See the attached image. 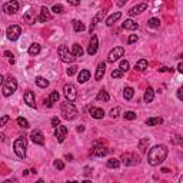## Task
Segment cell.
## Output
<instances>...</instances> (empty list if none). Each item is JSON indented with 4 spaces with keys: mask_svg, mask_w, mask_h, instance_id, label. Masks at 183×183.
Segmentation results:
<instances>
[{
    "mask_svg": "<svg viewBox=\"0 0 183 183\" xmlns=\"http://www.w3.org/2000/svg\"><path fill=\"white\" fill-rule=\"evenodd\" d=\"M9 62H10V63H12V64H13V63H14V62H16V60H14V56H13V57H10V59H9Z\"/></svg>",
    "mask_w": 183,
    "mask_h": 183,
    "instance_id": "cell-58",
    "label": "cell"
},
{
    "mask_svg": "<svg viewBox=\"0 0 183 183\" xmlns=\"http://www.w3.org/2000/svg\"><path fill=\"white\" fill-rule=\"evenodd\" d=\"M21 35V27L17 25H12L7 27V32H6V36H7V39L12 40V42H16V40L20 37Z\"/></svg>",
    "mask_w": 183,
    "mask_h": 183,
    "instance_id": "cell-6",
    "label": "cell"
},
{
    "mask_svg": "<svg viewBox=\"0 0 183 183\" xmlns=\"http://www.w3.org/2000/svg\"><path fill=\"white\" fill-rule=\"evenodd\" d=\"M57 54H59V57L63 60L64 63H72V62H74V59H76V57L73 56V53H72L70 50H69V47H66V46H59Z\"/></svg>",
    "mask_w": 183,
    "mask_h": 183,
    "instance_id": "cell-5",
    "label": "cell"
},
{
    "mask_svg": "<svg viewBox=\"0 0 183 183\" xmlns=\"http://www.w3.org/2000/svg\"><path fill=\"white\" fill-rule=\"evenodd\" d=\"M72 53H73L74 57H82L83 56V49H82V46L79 45V43H74L73 46H72Z\"/></svg>",
    "mask_w": 183,
    "mask_h": 183,
    "instance_id": "cell-23",
    "label": "cell"
},
{
    "mask_svg": "<svg viewBox=\"0 0 183 183\" xmlns=\"http://www.w3.org/2000/svg\"><path fill=\"white\" fill-rule=\"evenodd\" d=\"M36 14H35V10L33 9H29L27 12L25 13V21L29 23V25H35L36 23Z\"/></svg>",
    "mask_w": 183,
    "mask_h": 183,
    "instance_id": "cell-20",
    "label": "cell"
},
{
    "mask_svg": "<svg viewBox=\"0 0 183 183\" xmlns=\"http://www.w3.org/2000/svg\"><path fill=\"white\" fill-rule=\"evenodd\" d=\"M109 149H106L105 146H102V144H95V148H93V150H92V155L96 156V157H103V156H106L107 153H109Z\"/></svg>",
    "mask_w": 183,
    "mask_h": 183,
    "instance_id": "cell-13",
    "label": "cell"
},
{
    "mask_svg": "<svg viewBox=\"0 0 183 183\" xmlns=\"http://www.w3.org/2000/svg\"><path fill=\"white\" fill-rule=\"evenodd\" d=\"M69 2V4H72V6H79L80 4V0H67Z\"/></svg>",
    "mask_w": 183,
    "mask_h": 183,
    "instance_id": "cell-49",
    "label": "cell"
},
{
    "mask_svg": "<svg viewBox=\"0 0 183 183\" xmlns=\"http://www.w3.org/2000/svg\"><path fill=\"white\" fill-rule=\"evenodd\" d=\"M25 102L27 103V106H30V107H35L36 109V102H35V93L33 92H30V90H27V92H25Z\"/></svg>",
    "mask_w": 183,
    "mask_h": 183,
    "instance_id": "cell-18",
    "label": "cell"
},
{
    "mask_svg": "<svg viewBox=\"0 0 183 183\" xmlns=\"http://www.w3.org/2000/svg\"><path fill=\"white\" fill-rule=\"evenodd\" d=\"M60 112H62V115H63V117L66 120H73L77 116V110H76V107H74V105L72 102L63 103L62 107H60Z\"/></svg>",
    "mask_w": 183,
    "mask_h": 183,
    "instance_id": "cell-2",
    "label": "cell"
},
{
    "mask_svg": "<svg viewBox=\"0 0 183 183\" xmlns=\"http://www.w3.org/2000/svg\"><path fill=\"white\" fill-rule=\"evenodd\" d=\"M52 10L54 12V13H63V12H64V7L62 6V4H54Z\"/></svg>",
    "mask_w": 183,
    "mask_h": 183,
    "instance_id": "cell-42",
    "label": "cell"
},
{
    "mask_svg": "<svg viewBox=\"0 0 183 183\" xmlns=\"http://www.w3.org/2000/svg\"><path fill=\"white\" fill-rule=\"evenodd\" d=\"M120 160H122V163H123L124 166H134V165H137V163L140 162L139 157H137L134 153H129V152L123 153L122 157H120Z\"/></svg>",
    "mask_w": 183,
    "mask_h": 183,
    "instance_id": "cell-7",
    "label": "cell"
},
{
    "mask_svg": "<svg viewBox=\"0 0 183 183\" xmlns=\"http://www.w3.org/2000/svg\"><path fill=\"white\" fill-rule=\"evenodd\" d=\"M89 79H90V72L89 70H80V73H79V76H77L79 83H86Z\"/></svg>",
    "mask_w": 183,
    "mask_h": 183,
    "instance_id": "cell-24",
    "label": "cell"
},
{
    "mask_svg": "<svg viewBox=\"0 0 183 183\" xmlns=\"http://www.w3.org/2000/svg\"><path fill=\"white\" fill-rule=\"evenodd\" d=\"M162 172H163V173H169L170 170H169V169H166V167H163V169H162Z\"/></svg>",
    "mask_w": 183,
    "mask_h": 183,
    "instance_id": "cell-59",
    "label": "cell"
},
{
    "mask_svg": "<svg viewBox=\"0 0 183 183\" xmlns=\"http://www.w3.org/2000/svg\"><path fill=\"white\" fill-rule=\"evenodd\" d=\"M129 67H130V64H129V62H127V60H120V66H119L120 70L127 72V70H129Z\"/></svg>",
    "mask_w": 183,
    "mask_h": 183,
    "instance_id": "cell-40",
    "label": "cell"
},
{
    "mask_svg": "<svg viewBox=\"0 0 183 183\" xmlns=\"http://www.w3.org/2000/svg\"><path fill=\"white\" fill-rule=\"evenodd\" d=\"M119 165H120V160L116 157H112L107 160V167H109V169H117Z\"/></svg>",
    "mask_w": 183,
    "mask_h": 183,
    "instance_id": "cell-31",
    "label": "cell"
},
{
    "mask_svg": "<svg viewBox=\"0 0 183 183\" xmlns=\"http://www.w3.org/2000/svg\"><path fill=\"white\" fill-rule=\"evenodd\" d=\"M16 89H17V82H16V79L9 76V77L3 82V96H6V97L12 96L14 92H16Z\"/></svg>",
    "mask_w": 183,
    "mask_h": 183,
    "instance_id": "cell-4",
    "label": "cell"
},
{
    "mask_svg": "<svg viewBox=\"0 0 183 183\" xmlns=\"http://www.w3.org/2000/svg\"><path fill=\"white\" fill-rule=\"evenodd\" d=\"M83 130H85V126H82L80 124V126L77 127V132H83Z\"/></svg>",
    "mask_w": 183,
    "mask_h": 183,
    "instance_id": "cell-55",
    "label": "cell"
},
{
    "mask_svg": "<svg viewBox=\"0 0 183 183\" xmlns=\"http://www.w3.org/2000/svg\"><path fill=\"white\" fill-rule=\"evenodd\" d=\"M66 159H69V160H72V159H73V156H72V155H66Z\"/></svg>",
    "mask_w": 183,
    "mask_h": 183,
    "instance_id": "cell-60",
    "label": "cell"
},
{
    "mask_svg": "<svg viewBox=\"0 0 183 183\" xmlns=\"http://www.w3.org/2000/svg\"><path fill=\"white\" fill-rule=\"evenodd\" d=\"M134 42H137V35L129 36V39H127V43H129V45H132V43H134Z\"/></svg>",
    "mask_w": 183,
    "mask_h": 183,
    "instance_id": "cell-46",
    "label": "cell"
},
{
    "mask_svg": "<svg viewBox=\"0 0 183 183\" xmlns=\"http://www.w3.org/2000/svg\"><path fill=\"white\" fill-rule=\"evenodd\" d=\"M16 122H17V124L20 127H23V129H29V127H30L29 122L25 119V117H17V120H16Z\"/></svg>",
    "mask_w": 183,
    "mask_h": 183,
    "instance_id": "cell-36",
    "label": "cell"
},
{
    "mask_svg": "<svg viewBox=\"0 0 183 183\" xmlns=\"http://www.w3.org/2000/svg\"><path fill=\"white\" fill-rule=\"evenodd\" d=\"M105 72H106V63H99L97 69H96V74H95L96 80H102L103 76H105Z\"/></svg>",
    "mask_w": 183,
    "mask_h": 183,
    "instance_id": "cell-21",
    "label": "cell"
},
{
    "mask_svg": "<svg viewBox=\"0 0 183 183\" xmlns=\"http://www.w3.org/2000/svg\"><path fill=\"white\" fill-rule=\"evenodd\" d=\"M97 46H99V39H97V36L93 35L90 39V43H89V46H87L89 54H95V53L97 52Z\"/></svg>",
    "mask_w": 183,
    "mask_h": 183,
    "instance_id": "cell-14",
    "label": "cell"
},
{
    "mask_svg": "<svg viewBox=\"0 0 183 183\" xmlns=\"http://www.w3.org/2000/svg\"><path fill=\"white\" fill-rule=\"evenodd\" d=\"M89 113H90V116L95 117V119H103V116H105V110L100 109V107H95V106L89 107Z\"/></svg>",
    "mask_w": 183,
    "mask_h": 183,
    "instance_id": "cell-17",
    "label": "cell"
},
{
    "mask_svg": "<svg viewBox=\"0 0 183 183\" xmlns=\"http://www.w3.org/2000/svg\"><path fill=\"white\" fill-rule=\"evenodd\" d=\"M123 117L126 120H134V119H136V113L132 112V110H127V112L123 113Z\"/></svg>",
    "mask_w": 183,
    "mask_h": 183,
    "instance_id": "cell-38",
    "label": "cell"
},
{
    "mask_svg": "<svg viewBox=\"0 0 183 183\" xmlns=\"http://www.w3.org/2000/svg\"><path fill=\"white\" fill-rule=\"evenodd\" d=\"M123 74H124L123 70H120V69H115V70L112 72V77L113 79H120V77H123Z\"/></svg>",
    "mask_w": 183,
    "mask_h": 183,
    "instance_id": "cell-39",
    "label": "cell"
},
{
    "mask_svg": "<svg viewBox=\"0 0 183 183\" xmlns=\"http://www.w3.org/2000/svg\"><path fill=\"white\" fill-rule=\"evenodd\" d=\"M163 123V119L162 117H149L146 120V124L148 126H157V124H162Z\"/></svg>",
    "mask_w": 183,
    "mask_h": 183,
    "instance_id": "cell-29",
    "label": "cell"
},
{
    "mask_svg": "<svg viewBox=\"0 0 183 183\" xmlns=\"http://www.w3.org/2000/svg\"><path fill=\"white\" fill-rule=\"evenodd\" d=\"M3 10H4V13H7V14H14V13H17V12H19V3L16 2V0L7 2V3H4Z\"/></svg>",
    "mask_w": 183,
    "mask_h": 183,
    "instance_id": "cell-11",
    "label": "cell"
},
{
    "mask_svg": "<svg viewBox=\"0 0 183 183\" xmlns=\"http://www.w3.org/2000/svg\"><path fill=\"white\" fill-rule=\"evenodd\" d=\"M149 143H150L149 137H143V139H140V140H139V149H140L142 152H146V149H148Z\"/></svg>",
    "mask_w": 183,
    "mask_h": 183,
    "instance_id": "cell-32",
    "label": "cell"
},
{
    "mask_svg": "<svg viewBox=\"0 0 183 183\" xmlns=\"http://www.w3.org/2000/svg\"><path fill=\"white\" fill-rule=\"evenodd\" d=\"M36 85L39 86V87L45 89L49 86V80H46L45 77H42V76H39V77H36Z\"/></svg>",
    "mask_w": 183,
    "mask_h": 183,
    "instance_id": "cell-33",
    "label": "cell"
},
{
    "mask_svg": "<svg viewBox=\"0 0 183 183\" xmlns=\"http://www.w3.org/2000/svg\"><path fill=\"white\" fill-rule=\"evenodd\" d=\"M124 2H127V0H120V2H119L117 4H119V6H123V4H124Z\"/></svg>",
    "mask_w": 183,
    "mask_h": 183,
    "instance_id": "cell-56",
    "label": "cell"
},
{
    "mask_svg": "<svg viewBox=\"0 0 183 183\" xmlns=\"http://www.w3.org/2000/svg\"><path fill=\"white\" fill-rule=\"evenodd\" d=\"M3 82H4V79H3V76H2V74H0V86L3 85Z\"/></svg>",
    "mask_w": 183,
    "mask_h": 183,
    "instance_id": "cell-57",
    "label": "cell"
},
{
    "mask_svg": "<svg viewBox=\"0 0 183 183\" xmlns=\"http://www.w3.org/2000/svg\"><path fill=\"white\" fill-rule=\"evenodd\" d=\"M59 124H60V119H59V117H53V119H52V126L56 127V126H59Z\"/></svg>",
    "mask_w": 183,
    "mask_h": 183,
    "instance_id": "cell-47",
    "label": "cell"
},
{
    "mask_svg": "<svg viewBox=\"0 0 183 183\" xmlns=\"http://www.w3.org/2000/svg\"><path fill=\"white\" fill-rule=\"evenodd\" d=\"M172 142H173V143H182L180 136H172Z\"/></svg>",
    "mask_w": 183,
    "mask_h": 183,
    "instance_id": "cell-51",
    "label": "cell"
},
{
    "mask_svg": "<svg viewBox=\"0 0 183 183\" xmlns=\"http://www.w3.org/2000/svg\"><path fill=\"white\" fill-rule=\"evenodd\" d=\"M133 95H134V90L132 87H124V90H123V97L126 99V100H130L132 97H133Z\"/></svg>",
    "mask_w": 183,
    "mask_h": 183,
    "instance_id": "cell-34",
    "label": "cell"
},
{
    "mask_svg": "<svg viewBox=\"0 0 183 183\" xmlns=\"http://www.w3.org/2000/svg\"><path fill=\"white\" fill-rule=\"evenodd\" d=\"M177 70H179L180 73L183 72V64H182V63H179V66H177Z\"/></svg>",
    "mask_w": 183,
    "mask_h": 183,
    "instance_id": "cell-53",
    "label": "cell"
},
{
    "mask_svg": "<svg viewBox=\"0 0 183 183\" xmlns=\"http://www.w3.org/2000/svg\"><path fill=\"white\" fill-rule=\"evenodd\" d=\"M119 112H120V109H119V107H115V109H112V110H110V116H112L113 119H116V117L119 116Z\"/></svg>",
    "mask_w": 183,
    "mask_h": 183,
    "instance_id": "cell-45",
    "label": "cell"
},
{
    "mask_svg": "<svg viewBox=\"0 0 183 183\" xmlns=\"http://www.w3.org/2000/svg\"><path fill=\"white\" fill-rule=\"evenodd\" d=\"M122 26H123V29H126V30H136V29H137V23H136V21H133L132 19L124 20Z\"/></svg>",
    "mask_w": 183,
    "mask_h": 183,
    "instance_id": "cell-25",
    "label": "cell"
},
{
    "mask_svg": "<svg viewBox=\"0 0 183 183\" xmlns=\"http://www.w3.org/2000/svg\"><path fill=\"white\" fill-rule=\"evenodd\" d=\"M54 167H56L57 170H63L64 169V163H63V160H54Z\"/></svg>",
    "mask_w": 183,
    "mask_h": 183,
    "instance_id": "cell-41",
    "label": "cell"
},
{
    "mask_svg": "<svg viewBox=\"0 0 183 183\" xmlns=\"http://www.w3.org/2000/svg\"><path fill=\"white\" fill-rule=\"evenodd\" d=\"M153 99H155V90L152 87H148L146 92H144V102L150 103V102H153Z\"/></svg>",
    "mask_w": 183,
    "mask_h": 183,
    "instance_id": "cell-26",
    "label": "cell"
},
{
    "mask_svg": "<svg viewBox=\"0 0 183 183\" xmlns=\"http://www.w3.org/2000/svg\"><path fill=\"white\" fill-rule=\"evenodd\" d=\"M146 9H148V4H146V3H140V4H137V6L132 7L127 13L130 14V16H134V14H139V13H142V12H144Z\"/></svg>",
    "mask_w": 183,
    "mask_h": 183,
    "instance_id": "cell-19",
    "label": "cell"
},
{
    "mask_svg": "<svg viewBox=\"0 0 183 183\" xmlns=\"http://www.w3.org/2000/svg\"><path fill=\"white\" fill-rule=\"evenodd\" d=\"M77 73V66H70L67 69V76H73Z\"/></svg>",
    "mask_w": 183,
    "mask_h": 183,
    "instance_id": "cell-43",
    "label": "cell"
},
{
    "mask_svg": "<svg viewBox=\"0 0 183 183\" xmlns=\"http://www.w3.org/2000/svg\"><path fill=\"white\" fill-rule=\"evenodd\" d=\"M63 92H64V96H66L67 102H74V100L77 99V90H76V87H74L72 83L64 85Z\"/></svg>",
    "mask_w": 183,
    "mask_h": 183,
    "instance_id": "cell-8",
    "label": "cell"
},
{
    "mask_svg": "<svg viewBox=\"0 0 183 183\" xmlns=\"http://www.w3.org/2000/svg\"><path fill=\"white\" fill-rule=\"evenodd\" d=\"M4 54H6V56L9 57V59H10V57H13V54H12L10 52H4Z\"/></svg>",
    "mask_w": 183,
    "mask_h": 183,
    "instance_id": "cell-54",
    "label": "cell"
},
{
    "mask_svg": "<svg viewBox=\"0 0 183 183\" xmlns=\"http://www.w3.org/2000/svg\"><path fill=\"white\" fill-rule=\"evenodd\" d=\"M73 27H74V32H83L85 30V25L82 23V21H79V20H74L73 21Z\"/></svg>",
    "mask_w": 183,
    "mask_h": 183,
    "instance_id": "cell-35",
    "label": "cell"
},
{
    "mask_svg": "<svg viewBox=\"0 0 183 183\" xmlns=\"http://www.w3.org/2000/svg\"><path fill=\"white\" fill-rule=\"evenodd\" d=\"M83 173H85V176H90V175H92V167L86 166V167H85V172H83Z\"/></svg>",
    "mask_w": 183,
    "mask_h": 183,
    "instance_id": "cell-48",
    "label": "cell"
},
{
    "mask_svg": "<svg viewBox=\"0 0 183 183\" xmlns=\"http://www.w3.org/2000/svg\"><path fill=\"white\" fill-rule=\"evenodd\" d=\"M30 139H32V142L35 144H40V146H42V144L45 143V136H43V133L39 129H35V130L30 133Z\"/></svg>",
    "mask_w": 183,
    "mask_h": 183,
    "instance_id": "cell-12",
    "label": "cell"
},
{
    "mask_svg": "<svg viewBox=\"0 0 183 183\" xmlns=\"http://www.w3.org/2000/svg\"><path fill=\"white\" fill-rule=\"evenodd\" d=\"M59 92H52L50 93V96L47 99H45V106H47V107H52L53 103H57V100H59Z\"/></svg>",
    "mask_w": 183,
    "mask_h": 183,
    "instance_id": "cell-16",
    "label": "cell"
},
{
    "mask_svg": "<svg viewBox=\"0 0 183 183\" xmlns=\"http://www.w3.org/2000/svg\"><path fill=\"white\" fill-rule=\"evenodd\" d=\"M177 97H179V100H183V89L182 87L177 89Z\"/></svg>",
    "mask_w": 183,
    "mask_h": 183,
    "instance_id": "cell-50",
    "label": "cell"
},
{
    "mask_svg": "<svg viewBox=\"0 0 183 183\" xmlns=\"http://www.w3.org/2000/svg\"><path fill=\"white\" fill-rule=\"evenodd\" d=\"M167 148L165 144H156L149 150L148 153V162L150 166H159L162 162H165L166 156H167Z\"/></svg>",
    "mask_w": 183,
    "mask_h": 183,
    "instance_id": "cell-1",
    "label": "cell"
},
{
    "mask_svg": "<svg viewBox=\"0 0 183 183\" xmlns=\"http://www.w3.org/2000/svg\"><path fill=\"white\" fill-rule=\"evenodd\" d=\"M66 136H67V127L66 126L59 124V126L54 127V137L57 139V142H59V143H62V142L66 139Z\"/></svg>",
    "mask_w": 183,
    "mask_h": 183,
    "instance_id": "cell-10",
    "label": "cell"
},
{
    "mask_svg": "<svg viewBox=\"0 0 183 183\" xmlns=\"http://www.w3.org/2000/svg\"><path fill=\"white\" fill-rule=\"evenodd\" d=\"M52 20V13H50V10L47 9L46 6H43L42 9H40V16H39V21H42V23H46V21Z\"/></svg>",
    "mask_w": 183,
    "mask_h": 183,
    "instance_id": "cell-15",
    "label": "cell"
},
{
    "mask_svg": "<svg viewBox=\"0 0 183 183\" xmlns=\"http://www.w3.org/2000/svg\"><path fill=\"white\" fill-rule=\"evenodd\" d=\"M9 120H10V117L7 116V115H4V116L0 117V127H3L4 124H6L7 122H9Z\"/></svg>",
    "mask_w": 183,
    "mask_h": 183,
    "instance_id": "cell-44",
    "label": "cell"
},
{
    "mask_svg": "<svg viewBox=\"0 0 183 183\" xmlns=\"http://www.w3.org/2000/svg\"><path fill=\"white\" fill-rule=\"evenodd\" d=\"M148 26L149 27H159V26H160V20L156 17H152V19H149Z\"/></svg>",
    "mask_w": 183,
    "mask_h": 183,
    "instance_id": "cell-37",
    "label": "cell"
},
{
    "mask_svg": "<svg viewBox=\"0 0 183 183\" xmlns=\"http://www.w3.org/2000/svg\"><path fill=\"white\" fill-rule=\"evenodd\" d=\"M120 17H122V13H120V12H115L112 16H109V17H107V20H106V25L109 26V27H112V26L115 25V23H116V21L119 20Z\"/></svg>",
    "mask_w": 183,
    "mask_h": 183,
    "instance_id": "cell-22",
    "label": "cell"
},
{
    "mask_svg": "<svg viewBox=\"0 0 183 183\" xmlns=\"http://www.w3.org/2000/svg\"><path fill=\"white\" fill-rule=\"evenodd\" d=\"M123 54H124V49L117 46V47H115V49L110 50L109 56H107V62H109V63H115V62L119 60L120 57H123Z\"/></svg>",
    "mask_w": 183,
    "mask_h": 183,
    "instance_id": "cell-9",
    "label": "cell"
},
{
    "mask_svg": "<svg viewBox=\"0 0 183 183\" xmlns=\"http://www.w3.org/2000/svg\"><path fill=\"white\" fill-rule=\"evenodd\" d=\"M40 50H42L40 45L33 43V45H30V47H29V54H30V56H36V54H39L40 53Z\"/></svg>",
    "mask_w": 183,
    "mask_h": 183,
    "instance_id": "cell-28",
    "label": "cell"
},
{
    "mask_svg": "<svg viewBox=\"0 0 183 183\" xmlns=\"http://www.w3.org/2000/svg\"><path fill=\"white\" fill-rule=\"evenodd\" d=\"M96 99H97V100H100V102H102V100H103V102H109L110 96L107 95V92H106V90H103V89H102V90H100V92L97 93Z\"/></svg>",
    "mask_w": 183,
    "mask_h": 183,
    "instance_id": "cell-30",
    "label": "cell"
},
{
    "mask_svg": "<svg viewBox=\"0 0 183 183\" xmlns=\"http://www.w3.org/2000/svg\"><path fill=\"white\" fill-rule=\"evenodd\" d=\"M13 149H14V153L19 156L20 159H25L26 156V149H27V140L26 137H17L13 143Z\"/></svg>",
    "mask_w": 183,
    "mask_h": 183,
    "instance_id": "cell-3",
    "label": "cell"
},
{
    "mask_svg": "<svg viewBox=\"0 0 183 183\" xmlns=\"http://www.w3.org/2000/svg\"><path fill=\"white\" fill-rule=\"evenodd\" d=\"M159 72H160V73H163V72H172V69H169V67H160V69H159Z\"/></svg>",
    "mask_w": 183,
    "mask_h": 183,
    "instance_id": "cell-52",
    "label": "cell"
},
{
    "mask_svg": "<svg viewBox=\"0 0 183 183\" xmlns=\"http://www.w3.org/2000/svg\"><path fill=\"white\" fill-rule=\"evenodd\" d=\"M134 69H136V72H144L146 69H148V60H146V59H140L136 63Z\"/></svg>",
    "mask_w": 183,
    "mask_h": 183,
    "instance_id": "cell-27",
    "label": "cell"
}]
</instances>
